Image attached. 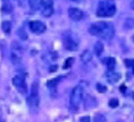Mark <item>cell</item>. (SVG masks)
I'll return each instance as SVG.
<instances>
[{
	"instance_id": "obj_11",
	"label": "cell",
	"mask_w": 134,
	"mask_h": 122,
	"mask_svg": "<svg viewBox=\"0 0 134 122\" xmlns=\"http://www.w3.org/2000/svg\"><path fill=\"white\" fill-rule=\"evenodd\" d=\"M106 78L110 82V83H116L121 78V74L119 72H115L113 70H110L106 73Z\"/></svg>"
},
{
	"instance_id": "obj_32",
	"label": "cell",
	"mask_w": 134,
	"mask_h": 122,
	"mask_svg": "<svg viewBox=\"0 0 134 122\" xmlns=\"http://www.w3.org/2000/svg\"><path fill=\"white\" fill-rule=\"evenodd\" d=\"M133 74H134V66H133Z\"/></svg>"
},
{
	"instance_id": "obj_20",
	"label": "cell",
	"mask_w": 134,
	"mask_h": 122,
	"mask_svg": "<svg viewBox=\"0 0 134 122\" xmlns=\"http://www.w3.org/2000/svg\"><path fill=\"white\" fill-rule=\"evenodd\" d=\"M17 34H18V37H19L21 40H24V41H26V40L28 39V36H27V33L25 32L24 28H19V29L17 30Z\"/></svg>"
},
{
	"instance_id": "obj_23",
	"label": "cell",
	"mask_w": 134,
	"mask_h": 122,
	"mask_svg": "<svg viewBox=\"0 0 134 122\" xmlns=\"http://www.w3.org/2000/svg\"><path fill=\"white\" fill-rule=\"evenodd\" d=\"M108 105L111 107V108H115L119 105V102H118V100L117 98H110L109 100V102H108Z\"/></svg>"
},
{
	"instance_id": "obj_25",
	"label": "cell",
	"mask_w": 134,
	"mask_h": 122,
	"mask_svg": "<svg viewBox=\"0 0 134 122\" xmlns=\"http://www.w3.org/2000/svg\"><path fill=\"white\" fill-rule=\"evenodd\" d=\"M97 89H98L99 92H105L106 91V87L104 85H102V84H98L97 85Z\"/></svg>"
},
{
	"instance_id": "obj_33",
	"label": "cell",
	"mask_w": 134,
	"mask_h": 122,
	"mask_svg": "<svg viewBox=\"0 0 134 122\" xmlns=\"http://www.w3.org/2000/svg\"><path fill=\"white\" fill-rule=\"evenodd\" d=\"M0 122H4V121H2V120H0Z\"/></svg>"
},
{
	"instance_id": "obj_19",
	"label": "cell",
	"mask_w": 134,
	"mask_h": 122,
	"mask_svg": "<svg viewBox=\"0 0 134 122\" xmlns=\"http://www.w3.org/2000/svg\"><path fill=\"white\" fill-rule=\"evenodd\" d=\"M105 64L108 68V70H113L115 68V65H116V60L114 58H107L105 60Z\"/></svg>"
},
{
	"instance_id": "obj_27",
	"label": "cell",
	"mask_w": 134,
	"mask_h": 122,
	"mask_svg": "<svg viewBox=\"0 0 134 122\" xmlns=\"http://www.w3.org/2000/svg\"><path fill=\"white\" fill-rule=\"evenodd\" d=\"M80 122H90V117H88V116L82 117V118L80 119Z\"/></svg>"
},
{
	"instance_id": "obj_31",
	"label": "cell",
	"mask_w": 134,
	"mask_h": 122,
	"mask_svg": "<svg viewBox=\"0 0 134 122\" xmlns=\"http://www.w3.org/2000/svg\"><path fill=\"white\" fill-rule=\"evenodd\" d=\"M132 40H133V42H134V36H133V37H132Z\"/></svg>"
},
{
	"instance_id": "obj_14",
	"label": "cell",
	"mask_w": 134,
	"mask_h": 122,
	"mask_svg": "<svg viewBox=\"0 0 134 122\" xmlns=\"http://www.w3.org/2000/svg\"><path fill=\"white\" fill-rule=\"evenodd\" d=\"M28 2L31 7V9L33 10H39L42 8L43 3H44V0H28Z\"/></svg>"
},
{
	"instance_id": "obj_13",
	"label": "cell",
	"mask_w": 134,
	"mask_h": 122,
	"mask_svg": "<svg viewBox=\"0 0 134 122\" xmlns=\"http://www.w3.org/2000/svg\"><path fill=\"white\" fill-rule=\"evenodd\" d=\"M11 46H12V54H15L17 55V56L21 57V53H23V48L20 47V45L17 43V42H12V44H11Z\"/></svg>"
},
{
	"instance_id": "obj_4",
	"label": "cell",
	"mask_w": 134,
	"mask_h": 122,
	"mask_svg": "<svg viewBox=\"0 0 134 122\" xmlns=\"http://www.w3.org/2000/svg\"><path fill=\"white\" fill-rule=\"evenodd\" d=\"M39 103H40V97H39V87H38V83L35 82L31 86V92L30 95L28 97V105L31 109H37L39 107Z\"/></svg>"
},
{
	"instance_id": "obj_21",
	"label": "cell",
	"mask_w": 134,
	"mask_h": 122,
	"mask_svg": "<svg viewBox=\"0 0 134 122\" xmlns=\"http://www.w3.org/2000/svg\"><path fill=\"white\" fill-rule=\"evenodd\" d=\"M1 10H2V12H5V13L9 14V13L12 12V5L9 3V1L8 2H4L3 5H2V8H1Z\"/></svg>"
},
{
	"instance_id": "obj_9",
	"label": "cell",
	"mask_w": 134,
	"mask_h": 122,
	"mask_svg": "<svg viewBox=\"0 0 134 122\" xmlns=\"http://www.w3.org/2000/svg\"><path fill=\"white\" fill-rule=\"evenodd\" d=\"M64 47H65V49H68L70 51H74V50L79 49V44H77V42H75L72 38L66 37L64 39Z\"/></svg>"
},
{
	"instance_id": "obj_30",
	"label": "cell",
	"mask_w": 134,
	"mask_h": 122,
	"mask_svg": "<svg viewBox=\"0 0 134 122\" xmlns=\"http://www.w3.org/2000/svg\"><path fill=\"white\" fill-rule=\"evenodd\" d=\"M131 8H132V9H133V10H134V1H133V2H132V3H131Z\"/></svg>"
},
{
	"instance_id": "obj_24",
	"label": "cell",
	"mask_w": 134,
	"mask_h": 122,
	"mask_svg": "<svg viewBox=\"0 0 134 122\" xmlns=\"http://www.w3.org/2000/svg\"><path fill=\"white\" fill-rule=\"evenodd\" d=\"M73 63V58H69V59H66L65 62H64V65H63V69H69L70 66L72 65Z\"/></svg>"
},
{
	"instance_id": "obj_15",
	"label": "cell",
	"mask_w": 134,
	"mask_h": 122,
	"mask_svg": "<svg viewBox=\"0 0 134 122\" xmlns=\"http://www.w3.org/2000/svg\"><path fill=\"white\" fill-rule=\"evenodd\" d=\"M1 28L5 34H10L11 30H12V24H11V21H9V20H4L1 24Z\"/></svg>"
},
{
	"instance_id": "obj_16",
	"label": "cell",
	"mask_w": 134,
	"mask_h": 122,
	"mask_svg": "<svg viewBox=\"0 0 134 122\" xmlns=\"http://www.w3.org/2000/svg\"><path fill=\"white\" fill-rule=\"evenodd\" d=\"M93 49H94V54L97 55V56H100V55L103 53V49H104L103 43H102V42H100V41H98V42L94 44Z\"/></svg>"
},
{
	"instance_id": "obj_26",
	"label": "cell",
	"mask_w": 134,
	"mask_h": 122,
	"mask_svg": "<svg viewBox=\"0 0 134 122\" xmlns=\"http://www.w3.org/2000/svg\"><path fill=\"white\" fill-rule=\"evenodd\" d=\"M125 64L127 65V66H134V59H126L125 60Z\"/></svg>"
},
{
	"instance_id": "obj_7",
	"label": "cell",
	"mask_w": 134,
	"mask_h": 122,
	"mask_svg": "<svg viewBox=\"0 0 134 122\" xmlns=\"http://www.w3.org/2000/svg\"><path fill=\"white\" fill-rule=\"evenodd\" d=\"M41 13L44 17H49L53 15L54 13V4L52 0H47L43 3L42 8H41Z\"/></svg>"
},
{
	"instance_id": "obj_28",
	"label": "cell",
	"mask_w": 134,
	"mask_h": 122,
	"mask_svg": "<svg viewBox=\"0 0 134 122\" xmlns=\"http://www.w3.org/2000/svg\"><path fill=\"white\" fill-rule=\"evenodd\" d=\"M56 70H57V65H54V66H52V68L49 69L51 72H54V71H56Z\"/></svg>"
},
{
	"instance_id": "obj_1",
	"label": "cell",
	"mask_w": 134,
	"mask_h": 122,
	"mask_svg": "<svg viewBox=\"0 0 134 122\" xmlns=\"http://www.w3.org/2000/svg\"><path fill=\"white\" fill-rule=\"evenodd\" d=\"M116 13V5L111 0H104L99 3L97 10V16L99 17H110Z\"/></svg>"
},
{
	"instance_id": "obj_18",
	"label": "cell",
	"mask_w": 134,
	"mask_h": 122,
	"mask_svg": "<svg viewBox=\"0 0 134 122\" xmlns=\"http://www.w3.org/2000/svg\"><path fill=\"white\" fill-rule=\"evenodd\" d=\"M62 79V77H58V78H55V79H52V80H49L47 84H46V86L48 87V88H51V89H55L56 87H57V85H58V83H59V80H61Z\"/></svg>"
},
{
	"instance_id": "obj_22",
	"label": "cell",
	"mask_w": 134,
	"mask_h": 122,
	"mask_svg": "<svg viewBox=\"0 0 134 122\" xmlns=\"http://www.w3.org/2000/svg\"><path fill=\"white\" fill-rule=\"evenodd\" d=\"M93 121H94V122H106V118H105L103 115H101V114H97V115L94 116Z\"/></svg>"
},
{
	"instance_id": "obj_6",
	"label": "cell",
	"mask_w": 134,
	"mask_h": 122,
	"mask_svg": "<svg viewBox=\"0 0 134 122\" xmlns=\"http://www.w3.org/2000/svg\"><path fill=\"white\" fill-rule=\"evenodd\" d=\"M29 28L31 30V32L36 33V34H41L46 31V26L44 25L42 21L40 20H32L29 24Z\"/></svg>"
},
{
	"instance_id": "obj_3",
	"label": "cell",
	"mask_w": 134,
	"mask_h": 122,
	"mask_svg": "<svg viewBox=\"0 0 134 122\" xmlns=\"http://www.w3.org/2000/svg\"><path fill=\"white\" fill-rule=\"evenodd\" d=\"M83 100V89L81 87H75L70 95V107L72 112H76Z\"/></svg>"
},
{
	"instance_id": "obj_12",
	"label": "cell",
	"mask_w": 134,
	"mask_h": 122,
	"mask_svg": "<svg viewBox=\"0 0 134 122\" xmlns=\"http://www.w3.org/2000/svg\"><path fill=\"white\" fill-rule=\"evenodd\" d=\"M81 60L83 61V63L85 64H88L92 60V54L89 49H86L82 55H81Z\"/></svg>"
},
{
	"instance_id": "obj_17",
	"label": "cell",
	"mask_w": 134,
	"mask_h": 122,
	"mask_svg": "<svg viewBox=\"0 0 134 122\" xmlns=\"http://www.w3.org/2000/svg\"><path fill=\"white\" fill-rule=\"evenodd\" d=\"M124 28L127 30H132L134 29V18L132 17H128L125 20V24H124Z\"/></svg>"
},
{
	"instance_id": "obj_2",
	"label": "cell",
	"mask_w": 134,
	"mask_h": 122,
	"mask_svg": "<svg viewBox=\"0 0 134 122\" xmlns=\"http://www.w3.org/2000/svg\"><path fill=\"white\" fill-rule=\"evenodd\" d=\"M98 26H99V29H100L99 38L107 40V41H109V40H111L114 38L115 29H114V26L111 25L110 23H106V21H100V23H98Z\"/></svg>"
},
{
	"instance_id": "obj_29",
	"label": "cell",
	"mask_w": 134,
	"mask_h": 122,
	"mask_svg": "<svg viewBox=\"0 0 134 122\" xmlns=\"http://www.w3.org/2000/svg\"><path fill=\"white\" fill-rule=\"evenodd\" d=\"M70 1H72V2H80V1H82V0H70Z\"/></svg>"
},
{
	"instance_id": "obj_5",
	"label": "cell",
	"mask_w": 134,
	"mask_h": 122,
	"mask_svg": "<svg viewBox=\"0 0 134 122\" xmlns=\"http://www.w3.org/2000/svg\"><path fill=\"white\" fill-rule=\"evenodd\" d=\"M12 84L17 88L20 93H26L27 91V85L25 82V78L20 75H16L12 78Z\"/></svg>"
},
{
	"instance_id": "obj_10",
	"label": "cell",
	"mask_w": 134,
	"mask_h": 122,
	"mask_svg": "<svg viewBox=\"0 0 134 122\" xmlns=\"http://www.w3.org/2000/svg\"><path fill=\"white\" fill-rule=\"evenodd\" d=\"M97 104H98V102H97V100H96L94 96H91L89 94H87L85 96V98H84V106H85L86 109L93 108V107L97 106Z\"/></svg>"
},
{
	"instance_id": "obj_8",
	"label": "cell",
	"mask_w": 134,
	"mask_h": 122,
	"mask_svg": "<svg viewBox=\"0 0 134 122\" xmlns=\"http://www.w3.org/2000/svg\"><path fill=\"white\" fill-rule=\"evenodd\" d=\"M68 14L69 17L74 21H80L84 18V12L77 8H70L68 10Z\"/></svg>"
}]
</instances>
